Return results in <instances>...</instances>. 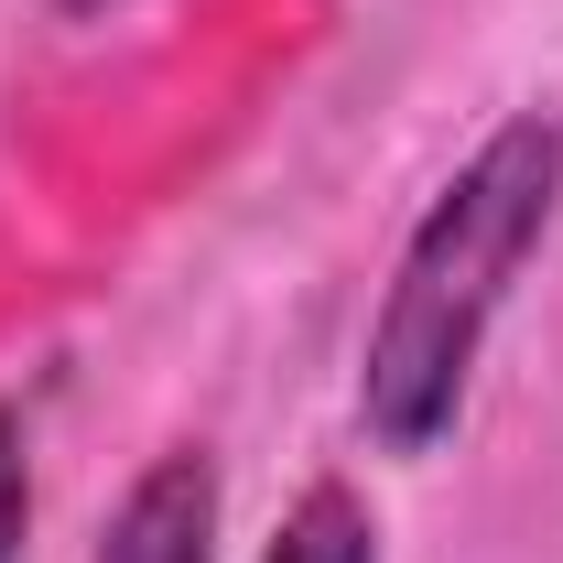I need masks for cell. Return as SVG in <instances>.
<instances>
[{"instance_id": "3957f363", "label": "cell", "mask_w": 563, "mask_h": 563, "mask_svg": "<svg viewBox=\"0 0 563 563\" xmlns=\"http://www.w3.org/2000/svg\"><path fill=\"white\" fill-rule=\"evenodd\" d=\"M261 563H379V520H368V498L336 488V477H314V488L292 498V520L272 531V553Z\"/></svg>"}, {"instance_id": "7a4b0ae2", "label": "cell", "mask_w": 563, "mask_h": 563, "mask_svg": "<svg viewBox=\"0 0 563 563\" xmlns=\"http://www.w3.org/2000/svg\"><path fill=\"white\" fill-rule=\"evenodd\" d=\"M98 563H217V466L207 455L141 466V488L120 498Z\"/></svg>"}, {"instance_id": "6da1fadb", "label": "cell", "mask_w": 563, "mask_h": 563, "mask_svg": "<svg viewBox=\"0 0 563 563\" xmlns=\"http://www.w3.org/2000/svg\"><path fill=\"white\" fill-rule=\"evenodd\" d=\"M553 207H563V131L553 120L488 131L466 152V174L422 207L412 250L390 272V303L368 325V368H357V422H368L379 455H422L455 422L509 282L553 239Z\"/></svg>"}, {"instance_id": "5b68a950", "label": "cell", "mask_w": 563, "mask_h": 563, "mask_svg": "<svg viewBox=\"0 0 563 563\" xmlns=\"http://www.w3.org/2000/svg\"><path fill=\"white\" fill-rule=\"evenodd\" d=\"M66 11H109V0H66Z\"/></svg>"}, {"instance_id": "277c9868", "label": "cell", "mask_w": 563, "mask_h": 563, "mask_svg": "<svg viewBox=\"0 0 563 563\" xmlns=\"http://www.w3.org/2000/svg\"><path fill=\"white\" fill-rule=\"evenodd\" d=\"M22 531H33V455H22V422L0 412V563H22Z\"/></svg>"}]
</instances>
